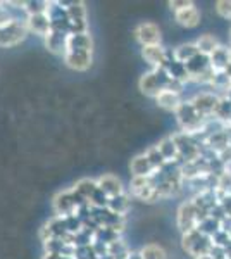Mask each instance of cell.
Segmentation results:
<instances>
[{
    "mask_svg": "<svg viewBox=\"0 0 231 259\" xmlns=\"http://www.w3.org/2000/svg\"><path fill=\"white\" fill-rule=\"evenodd\" d=\"M73 190L76 192V195L81 200H86V202H90V200L94 199V195L97 194V192H99V187H97L95 180L83 178V180H79L76 185L73 187Z\"/></svg>",
    "mask_w": 231,
    "mask_h": 259,
    "instance_id": "21",
    "label": "cell"
},
{
    "mask_svg": "<svg viewBox=\"0 0 231 259\" xmlns=\"http://www.w3.org/2000/svg\"><path fill=\"white\" fill-rule=\"evenodd\" d=\"M28 26L21 19H11L7 24L0 26V47H16L28 36Z\"/></svg>",
    "mask_w": 231,
    "mask_h": 259,
    "instance_id": "2",
    "label": "cell"
},
{
    "mask_svg": "<svg viewBox=\"0 0 231 259\" xmlns=\"http://www.w3.org/2000/svg\"><path fill=\"white\" fill-rule=\"evenodd\" d=\"M135 36H136V40L144 45V47L161 44V30H159V26L154 23L138 24L136 30H135Z\"/></svg>",
    "mask_w": 231,
    "mask_h": 259,
    "instance_id": "8",
    "label": "cell"
},
{
    "mask_svg": "<svg viewBox=\"0 0 231 259\" xmlns=\"http://www.w3.org/2000/svg\"><path fill=\"white\" fill-rule=\"evenodd\" d=\"M43 259H64V257H62V254H57V252H47Z\"/></svg>",
    "mask_w": 231,
    "mask_h": 259,
    "instance_id": "32",
    "label": "cell"
},
{
    "mask_svg": "<svg viewBox=\"0 0 231 259\" xmlns=\"http://www.w3.org/2000/svg\"><path fill=\"white\" fill-rule=\"evenodd\" d=\"M142 57L145 59V62H149L154 69L164 68L167 64V52L166 49L159 45H149V47L142 49Z\"/></svg>",
    "mask_w": 231,
    "mask_h": 259,
    "instance_id": "11",
    "label": "cell"
},
{
    "mask_svg": "<svg viewBox=\"0 0 231 259\" xmlns=\"http://www.w3.org/2000/svg\"><path fill=\"white\" fill-rule=\"evenodd\" d=\"M221 100L212 94H200L197 95L195 99L192 100V106L195 107V111L199 112L200 116H207V114H214L219 107Z\"/></svg>",
    "mask_w": 231,
    "mask_h": 259,
    "instance_id": "12",
    "label": "cell"
},
{
    "mask_svg": "<svg viewBox=\"0 0 231 259\" xmlns=\"http://www.w3.org/2000/svg\"><path fill=\"white\" fill-rule=\"evenodd\" d=\"M216 12L222 19H231V0H219V2H216Z\"/></svg>",
    "mask_w": 231,
    "mask_h": 259,
    "instance_id": "29",
    "label": "cell"
},
{
    "mask_svg": "<svg viewBox=\"0 0 231 259\" xmlns=\"http://www.w3.org/2000/svg\"><path fill=\"white\" fill-rule=\"evenodd\" d=\"M195 45H197V49H199L200 54H204V56H209V57H211L212 54L221 47L216 36L209 35V33H205V35L199 36V40L195 41Z\"/></svg>",
    "mask_w": 231,
    "mask_h": 259,
    "instance_id": "24",
    "label": "cell"
},
{
    "mask_svg": "<svg viewBox=\"0 0 231 259\" xmlns=\"http://www.w3.org/2000/svg\"><path fill=\"white\" fill-rule=\"evenodd\" d=\"M97 187H99V190L102 192L107 199H114L124 194L123 183H121V180L114 177V175H104V177H100L97 180Z\"/></svg>",
    "mask_w": 231,
    "mask_h": 259,
    "instance_id": "10",
    "label": "cell"
},
{
    "mask_svg": "<svg viewBox=\"0 0 231 259\" xmlns=\"http://www.w3.org/2000/svg\"><path fill=\"white\" fill-rule=\"evenodd\" d=\"M68 35L69 33L66 31H59V30H50L47 35H45V45L50 52L54 54H66V40H68Z\"/></svg>",
    "mask_w": 231,
    "mask_h": 259,
    "instance_id": "16",
    "label": "cell"
},
{
    "mask_svg": "<svg viewBox=\"0 0 231 259\" xmlns=\"http://www.w3.org/2000/svg\"><path fill=\"white\" fill-rule=\"evenodd\" d=\"M157 149L161 150V154H162L164 157H166L167 162H174L179 157L178 145H176V142H174L173 137H166V139H162L161 142H159Z\"/></svg>",
    "mask_w": 231,
    "mask_h": 259,
    "instance_id": "23",
    "label": "cell"
},
{
    "mask_svg": "<svg viewBox=\"0 0 231 259\" xmlns=\"http://www.w3.org/2000/svg\"><path fill=\"white\" fill-rule=\"evenodd\" d=\"M174 19L184 28H195L200 23V12L195 6H190L179 12H174Z\"/></svg>",
    "mask_w": 231,
    "mask_h": 259,
    "instance_id": "19",
    "label": "cell"
},
{
    "mask_svg": "<svg viewBox=\"0 0 231 259\" xmlns=\"http://www.w3.org/2000/svg\"><path fill=\"white\" fill-rule=\"evenodd\" d=\"M24 23H26V26H28V31H33V33L41 35V36H45L50 30H52V21H50L49 14L28 16Z\"/></svg>",
    "mask_w": 231,
    "mask_h": 259,
    "instance_id": "15",
    "label": "cell"
},
{
    "mask_svg": "<svg viewBox=\"0 0 231 259\" xmlns=\"http://www.w3.org/2000/svg\"><path fill=\"white\" fill-rule=\"evenodd\" d=\"M193 259H214L211 254H205V256H199V257H193Z\"/></svg>",
    "mask_w": 231,
    "mask_h": 259,
    "instance_id": "33",
    "label": "cell"
},
{
    "mask_svg": "<svg viewBox=\"0 0 231 259\" xmlns=\"http://www.w3.org/2000/svg\"><path fill=\"white\" fill-rule=\"evenodd\" d=\"M155 102H157V106L161 107L164 111H173L176 112L179 109V106H181V97H179L178 92H173V90H162L161 94L155 97Z\"/></svg>",
    "mask_w": 231,
    "mask_h": 259,
    "instance_id": "18",
    "label": "cell"
},
{
    "mask_svg": "<svg viewBox=\"0 0 231 259\" xmlns=\"http://www.w3.org/2000/svg\"><path fill=\"white\" fill-rule=\"evenodd\" d=\"M229 38H231V31H229Z\"/></svg>",
    "mask_w": 231,
    "mask_h": 259,
    "instance_id": "34",
    "label": "cell"
},
{
    "mask_svg": "<svg viewBox=\"0 0 231 259\" xmlns=\"http://www.w3.org/2000/svg\"><path fill=\"white\" fill-rule=\"evenodd\" d=\"M184 66H187V71H188V74H190V76L199 78L200 74H204L207 69H211V57L204 56V54H199V56H195L192 61H188Z\"/></svg>",
    "mask_w": 231,
    "mask_h": 259,
    "instance_id": "20",
    "label": "cell"
},
{
    "mask_svg": "<svg viewBox=\"0 0 231 259\" xmlns=\"http://www.w3.org/2000/svg\"><path fill=\"white\" fill-rule=\"evenodd\" d=\"M211 68L216 73H228L229 69V49L219 47L211 56Z\"/></svg>",
    "mask_w": 231,
    "mask_h": 259,
    "instance_id": "22",
    "label": "cell"
},
{
    "mask_svg": "<svg viewBox=\"0 0 231 259\" xmlns=\"http://www.w3.org/2000/svg\"><path fill=\"white\" fill-rule=\"evenodd\" d=\"M173 81L171 74L167 73L166 68H159V69H152L150 73H145L144 76L138 81V87H140L142 94L149 95V97H157L162 90H167Z\"/></svg>",
    "mask_w": 231,
    "mask_h": 259,
    "instance_id": "1",
    "label": "cell"
},
{
    "mask_svg": "<svg viewBox=\"0 0 231 259\" xmlns=\"http://www.w3.org/2000/svg\"><path fill=\"white\" fill-rule=\"evenodd\" d=\"M199 49H197L195 44H183L179 45L178 49H174L173 52V59L181 62V64H187L188 61H192L195 56H199Z\"/></svg>",
    "mask_w": 231,
    "mask_h": 259,
    "instance_id": "25",
    "label": "cell"
},
{
    "mask_svg": "<svg viewBox=\"0 0 231 259\" xmlns=\"http://www.w3.org/2000/svg\"><path fill=\"white\" fill-rule=\"evenodd\" d=\"M94 50V40L90 33H69L66 40V54L68 52H91ZM64 54V56H66Z\"/></svg>",
    "mask_w": 231,
    "mask_h": 259,
    "instance_id": "9",
    "label": "cell"
},
{
    "mask_svg": "<svg viewBox=\"0 0 231 259\" xmlns=\"http://www.w3.org/2000/svg\"><path fill=\"white\" fill-rule=\"evenodd\" d=\"M145 154H147V157H149L150 162H152V166H154V168L157 169V171H161V169L164 168V166L167 164L166 157H164L162 154H161V150L157 149V145H155V147H150Z\"/></svg>",
    "mask_w": 231,
    "mask_h": 259,
    "instance_id": "28",
    "label": "cell"
},
{
    "mask_svg": "<svg viewBox=\"0 0 231 259\" xmlns=\"http://www.w3.org/2000/svg\"><path fill=\"white\" fill-rule=\"evenodd\" d=\"M6 6V2H0V26H4V24H7L11 19H14L12 16L9 14V11H7V7H4Z\"/></svg>",
    "mask_w": 231,
    "mask_h": 259,
    "instance_id": "31",
    "label": "cell"
},
{
    "mask_svg": "<svg viewBox=\"0 0 231 259\" xmlns=\"http://www.w3.org/2000/svg\"><path fill=\"white\" fill-rule=\"evenodd\" d=\"M152 178L133 177L131 183H129V192L144 202H154V199L157 197V192H155V183Z\"/></svg>",
    "mask_w": 231,
    "mask_h": 259,
    "instance_id": "6",
    "label": "cell"
},
{
    "mask_svg": "<svg viewBox=\"0 0 231 259\" xmlns=\"http://www.w3.org/2000/svg\"><path fill=\"white\" fill-rule=\"evenodd\" d=\"M140 259H167V254L161 245L149 244L140 250Z\"/></svg>",
    "mask_w": 231,
    "mask_h": 259,
    "instance_id": "27",
    "label": "cell"
},
{
    "mask_svg": "<svg viewBox=\"0 0 231 259\" xmlns=\"http://www.w3.org/2000/svg\"><path fill=\"white\" fill-rule=\"evenodd\" d=\"M190 6H193V2H188V0H171L169 2V7L174 12H179V11L187 9V7H190Z\"/></svg>",
    "mask_w": 231,
    "mask_h": 259,
    "instance_id": "30",
    "label": "cell"
},
{
    "mask_svg": "<svg viewBox=\"0 0 231 259\" xmlns=\"http://www.w3.org/2000/svg\"><path fill=\"white\" fill-rule=\"evenodd\" d=\"M76 192L74 190H66V192H61V194L56 195L54 199V209H56L57 214H69L71 211L76 207Z\"/></svg>",
    "mask_w": 231,
    "mask_h": 259,
    "instance_id": "14",
    "label": "cell"
},
{
    "mask_svg": "<svg viewBox=\"0 0 231 259\" xmlns=\"http://www.w3.org/2000/svg\"><path fill=\"white\" fill-rule=\"evenodd\" d=\"M66 19L71 26V33H86V11L83 2H71L66 7Z\"/></svg>",
    "mask_w": 231,
    "mask_h": 259,
    "instance_id": "7",
    "label": "cell"
},
{
    "mask_svg": "<svg viewBox=\"0 0 231 259\" xmlns=\"http://www.w3.org/2000/svg\"><path fill=\"white\" fill-rule=\"evenodd\" d=\"M129 206V200H128V195L123 194L119 197H114V199H109V204H107V209L112 212V214H124L126 209Z\"/></svg>",
    "mask_w": 231,
    "mask_h": 259,
    "instance_id": "26",
    "label": "cell"
},
{
    "mask_svg": "<svg viewBox=\"0 0 231 259\" xmlns=\"http://www.w3.org/2000/svg\"><path fill=\"white\" fill-rule=\"evenodd\" d=\"M64 62L74 71H86L91 66V52H68L64 56Z\"/></svg>",
    "mask_w": 231,
    "mask_h": 259,
    "instance_id": "17",
    "label": "cell"
},
{
    "mask_svg": "<svg viewBox=\"0 0 231 259\" xmlns=\"http://www.w3.org/2000/svg\"><path fill=\"white\" fill-rule=\"evenodd\" d=\"M176 116H178V123L183 126L184 133L197 132L204 119V116H200L199 112L195 111V107L192 106V102H183L181 106H179V109L176 111Z\"/></svg>",
    "mask_w": 231,
    "mask_h": 259,
    "instance_id": "5",
    "label": "cell"
},
{
    "mask_svg": "<svg viewBox=\"0 0 231 259\" xmlns=\"http://www.w3.org/2000/svg\"><path fill=\"white\" fill-rule=\"evenodd\" d=\"M212 245H214L212 237L205 235V233L200 232L199 228L183 235V249L187 250L188 254H192L193 257L209 254L212 249Z\"/></svg>",
    "mask_w": 231,
    "mask_h": 259,
    "instance_id": "3",
    "label": "cell"
},
{
    "mask_svg": "<svg viewBox=\"0 0 231 259\" xmlns=\"http://www.w3.org/2000/svg\"><path fill=\"white\" fill-rule=\"evenodd\" d=\"M205 218H207V216H204L202 212L197 209L193 200H190V202H183L178 209V227L183 232V235L199 228L200 221Z\"/></svg>",
    "mask_w": 231,
    "mask_h": 259,
    "instance_id": "4",
    "label": "cell"
},
{
    "mask_svg": "<svg viewBox=\"0 0 231 259\" xmlns=\"http://www.w3.org/2000/svg\"><path fill=\"white\" fill-rule=\"evenodd\" d=\"M129 169H131L133 177H144V178H152L155 173H159L157 169L152 166V162L147 157V154H138L129 162Z\"/></svg>",
    "mask_w": 231,
    "mask_h": 259,
    "instance_id": "13",
    "label": "cell"
}]
</instances>
